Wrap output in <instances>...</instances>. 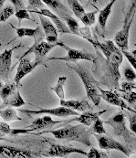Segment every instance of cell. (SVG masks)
<instances>
[{
	"label": "cell",
	"mask_w": 136,
	"mask_h": 158,
	"mask_svg": "<svg viewBox=\"0 0 136 158\" xmlns=\"http://www.w3.org/2000/svg\"><path fill=\"white\" fill-rule=\"evenodd\" d=\"M47 133L52 134L58 140H68L75 141L83 143L87 146H92L90 140V136L92 135L91 129L86 125H67L63 128L47 131Z\"/></svg>",
	"instance_id": "cell-1"
},
{
	"label": "cell",
	"mask_w": 136,
	"mask_h": 158,
	"mask_svg": "<svg viewBox=\"0 0 136 158\" xmlns=\"http://www.w3.org/2000/svg\"><path fill=\"white\" fill-rule=\"evenodd\" d=\"M67 66L71 69H73L78 74V76L80 78V80L85 87L88 99L95 106H98L101 103V88L99 87L96 80L92 77V75L87 69L82 68L78 63H75V62H74V64H68V63Z\"/></svg>",
	"instance_id": "cell-2"
},
{
	"label": "cell",
	"mask_w": 136,
	"mask_h": 158,
	"mask_svg": "<svg viewBox=\"0 0 136 158\" xmlns=\"http://www.w3.org/2000/svg\"><path fill=\"white\" fill-rule=\"evenodd\" d=\"M123 60V53L120 48L113 51L112 55L106 59V67L108 73V80L111 82L110 87L115 88L120 90L119 88V80L121 78L120 74V66Z\"/></svg>",
	"instance_id": "cell-3"
},
{
	"label": "cell",
	"mask_w": 136,
	"mask_h": 158,
	"mask_svg": "<svg viewBox=\"0 0 136 158\" xmlns=\"http://www.w3.org/2000/svg\"><path fill=\"white\" fill-rule=\"evenodd\" d=\"M104 123L110 125L113 128L115 135L122 136L128 144L131 143L133 140V135L127 129L125 114L123 112L117 113L113 117L109 118L107 121H104Z\"/></svg>",
	"instance_id": "cell-4"
},
{
	"label": "cell",
	"mask_w": 136,
	"mask_h": 158,
	"mask_svg": "<svg viewBox=\"0 0 136 158\" xmlns=\"http://www.w3.org/2000/svg\"><path fill=\"white\" fill-rule=\"evenodd\" d=\"M59 44H60V47L63 48L67 51V55L65 57H61V58H49L48 60H64V61H67V62H68V61L76 62L77 60H82L91 61L93 63H95L96 60H97L96 55H94L92 53L69 48V47L66 46L62 42H59Z\"/></svg>",
	"instance_id": "cell-5"
},
{
	"label": "cell",
	"mask_w": 136,
	"mask_h": 158,
	"mask_svg": "<svg viewBox=\"0 0 136 158\" xmlns=\"http://www.w3.org/2000/svg\"><path fill=\"white\" fill-rule=\"evenodd\" d=\"M57 46H60L59 42L56 43H49V42H45V41H39V42H34V45L32 46L30 48H28L19 59L25 58L27 55L30 53L35 54V61L42 63L43 66H46L45 64V57L47 55V53L56 48Z\"/></svg>",
	"instance_id": "cell-6"
},
{
	"label": "cell",
	"mask_w": 136,
	"mask_h": 158,
	"mask_svg": "<svg viewBox=\"0 0 136 158\" xmlns=\"http://www.w3.org/2000/svg\"><path fill=\"white\" fill-rule=\"evenodd\" d=\"M92 135L97 139L99 147L101 149H102V150H117V151H120L122 154H124L126 156H130V155H131L130 149H128L126 146L122 144L120 142L114 140L112 137H109V136L101 135H98V134H92Z\"/></svg>",
	"instance_id": "cell-7"
},
{
	"label": "cell",
	"mask_w": 136,
	"mask_h": 158,
	"mask_svg": "<svg viewBox=\"0 0 136 158\" xmlns=\"http://www.w3.org/2000/svg\"><path fill=\"white\" fill-rule=\"evenodd\" d=\"M70 154H80L83 156H87L88 153L85 151L68 145H61V144H54L52 143L49 149L44 154L45 157H64Z\"/></svg>",
	"instance_id": "cell-8"
},
{
	"label": "cell",
	"mask_w": 136,
	"mask_h": 158,
	"mask_svg": "<svg viewBox=\"0 0 136 158\" xmlns=\"http://www.w3.org/2000/svg\"><path fill=\"white\" fill-rule=\"evenodd\" d=\"M19 112L23 113H27L29 115L33 114H49V115H54L58 117H68V116H78L80 113L76 112L73 109H70L65 106L57 107V108H52V109H39L38 111H30V110H20Z\"/></svg>",
	"instance_id": "cell-9"
},
{
	"label": "cell",
	"mask_w": 136,
	"mask_h": 158,
	"mask_svg": "<svg viewBox=\"0 0 136 158\" xmlns=\"http://www.w3.org/2000/svg\"><path fill=\"white\" fill-rule=\"evenodd\" d=\"M40 65H42V63L38 62V61L31 62L30 60L28 58H26V57L22 58V59H19V63L17 73H16L15 79H14L15 83H17L19 85V82L21 81V80L26 75H27L28 73L33 71L38 66H40Z\"/></svg>",
	"instance_id": "cell-10"
},
{
	"label": "cell",
	"mask_w": 136,
	"mask_h": 158,
	"mask_svg": "<svg viewBox=\"0 0 136 158\" xmlns=\"http://www.w3.org/2000/svg\"><path fill=\"white\" fill-rule=\"evenodd\" d=\"M101 96L108 103H110L112 105L118 106V107L122 108V110L129 111V112H132V113H134V112L136 111L135 109H133L128 104H126V102H124L122 97L120 96L116 91H113V90H102V89H101Z\"/></svg>",
	"instance_id": "cell-11"
},
{
	"label": "cell",
	"mask_w": 136,
	"mask_h": 158,
	"mask_svg": "<svg viewBox=\"0 0 136 158\" xmlns=\"http://www.w3.org/2000/svg\"><path fill=\"white\" fill-rule=\"evenodd\" d=\"M134 18L131 19L129 21L123 24L122 28L118 31L114 36V41L117 47L121 50H127L129 47V36H130V29L132 27V23Z\"/></svg>",
	"instance_id": "cell-12"
},
{
	"label": "cell",
	"mask_w": 136,
	"mask_h": 158,
	"mask_svg": "<svg viewBox=\"0 0 136 158\" xmlns=\"http://www.w3.org/2000/svg\"><path fill=\"white\" fill-rule=\"evenodd\" d=\"M31 13L34 14H38V15H43L47 18H48L52 22L54 23V25L56 26V27L58 28V30L61 33V34H71V31L69 30L68 27L64 24L63 21L61 20V19H60L55 13H53L52 11H50L49 9L47 8H41L40 10H34V9H30L28 10Z\"/></svg>",
	"instance_id": "cell-13"
},
{
	"label": "cell",
	"mask_w": 136,
	"mask_h": 158,
	"mask_svg": "<svg viewBox=\"0 0 136 158\" xmlns=\"http://www.w3.org/2000/svg\"><path fill=\"white\" fill-rule=\"evenodd\" d=\"M1 155L11 158H35L39 156L27 149H21L6 145H1Z\"/></svg>",
	"instance_id": "cell-14"
},
{
	"label": "cell",
	"mask_w": 136,
	"mask_h": 158,
	"mask_svg": "<svg viewBox=\"0 0 136 158\" xmlns=\"http://www.w3.org/2000/svg\"><path fill=\"white\" fill-rule=\"evenodd\" d=\"M41 27L43 28L44 34L47 38V41L49 43H56L58 42V31L56 26L48 18L43 15H39Z\"/></svg>",
	"instance_id": "cell-15"
},
{
	"label": "cell",
	"mask_w": 136,
	"mask_h": 158,
	"mask_svg": "<svg viewBox=\"0 0 136 158\" xmlns=\"http://www.w3.org/2000/svg\"><path fill=\"white\" fill-rule=\"evenodd\" d=\"M68 123V121H55L49 116V114L48 115L46 114L42 117H39L35 119L31 124L27 126V128H32L34 131H40V130H46V129L51 128L54 125L58 123Z\"/></svg>",
	"instance_id": "cell-16"
},
{
	"label": "cell",
	"mask_w": 136,
	"mask_h": 158,
	"mask_svg": "<svg viewBox=\"0 0 136 158\" xmlns=\"http://www.w3.org/2000/svg\"><path fill=\"white\" fill-rule=\"evenodd\" d=\"M18 47H14L10 49H5L0 55V74L2 80H6L10 72L11 61H12V53Z\"/></svg>",
	"instance_id": "cell-17"
},
{
	"label": "cell",
	"mask_w": 136,
	"mask_h": 158,
	"mask_svg": "<svg viewBox=\"0 0 136 158\" xmlns=\"http://www.w3.org/2000/svg\"><path fill=\"white\" fill-rule=\"evenodd\" d=\"M107 112V110H102L100 112H84L82 114H80L78 116H76L74 119H70V120H67L68 123H72V122H78L80 124L86 125V126H91V124L98 119L100 118V116L103 113Z\"/></svg>",
	"instance_id": "cell-18"
},
{
	"label": "cell",
	"mask_w": 136,
	"mask_h": 158,
	"mask_svg": "<svg viewBox=\"0 0 136 158\" xmlns=\"http://www.w3.org/2000/svg\"><path fill=\"white\" fill-rule=\"evenodd\" d=\"M18 38L21 39L24 37L33 38L35 42H39L43 40L44 35L41 31L40 27H37L36 28H29V27H18L16 28Z\"/></svg>",
	"instance_id": "cell-19"
},
{
	"label": "cell",
	"mask_w": 136,
	"mask_h": 158,
	"mask_svg": "<svg viewBox=\"0 0 136 158\" xmlns=\"http://www.w3.org/2000/svg\"><path fill=\"white\" fill-rule=\"evenodd\" d=\"M60 104L78 112H87L91 110V105L86 100H60Z\"/></svg>",
	"instance_id": "cell-20"
},
{
	"label": "cell",
	"mask_w": 136,
	"mask_h": 158,
	"mask_svg": "<svg viewBox=\"0 0 136 158\" xmlns=\"http://www.w3.org/2000/svg\"><path fill=\"white\" fill-rule=\"evenodd\" d=\"M117 0H111L107 5L106 6L100 10L99 11V17H98V22L100 25V27L102 31H105V28H106V24L108 21V19L112 13V10H113V7L114 4Z\"/></svg>",
	"instance_id": "cell-21"
},
{
	"label": "cell",
	"mask_w": 136,
	"mask_h": 158,
	"mask_svg": "<svg viewBox=\"0 0 136 158\" xmlns=\"http://www.w3.org/2000/svg\"><path fill=\"white\" fill-rule=\"evenodd\" d=\"M26 102L23 100L22 96L19 92V90H17L14 94H12L6 101L2 102L1 109H4L6 107H14V108H19L25 105Z\"/></svg>",
	"instance_id": "cell-22"
},
{
	"label": "cell",
	"mask_w": 136,
	"mask_h": 158,
	"mask_svg": "<svg viewBox=\"0 0 136 158\" xmlns=\"http://www.w3.org/2000/svg\"><path fill=\"white\" fill-rule=\"evenodd\" d=\"M0 132L3 135H9L11 136H17L18 135H25L29 134L31 132H35L32 128H26V129H12L10 126L4 121L0 123Z\"/></svg>",
	"instance_id": "cell-23"
},
{
	"label": "cell",
	"mask_w": 136,
	"mask_h": 158,
	"mask_svg": "<svg viewBox=\"0 0 136 158\" xmlns=\"http://www.w3.org/2000/svg\"><path fill=\"white\" fill-rule=\"evenodd\" d=\"M13 108L14 107H6L4 109H1L0 116L3 121H5V122L22 121V119L19 116L17 111Z\"/></svg>",
	"instance_id": "cell-24"
},
{
	"label": "cell",
	"mask_w": 136,
	"mask_h": 158,
	"mask_svg": "<svg viewBox=\"0 0 136 158\" xmlns=\"http://www.w3.org/2000/svg\"><path fill=\"white\" fill-rule=\"evenodd\" d=\"M47 6H48L51 9H54L55 12L60 13V15H66L68 14L67 7L60 1V0H42Z\"/></svg>",
	"instance_id": "cell-25"
},
{
	"label": "cell",
	"mask_w": 136,
	"mask_h": 158,
	"mask_svg": "<svg viewBox=\"0 0 136 158\" xmlns=\"http://www.w3.org/2000/svg\"><path fill=\"white\" fill-rule=\"evenodd\" d=\"M67 81V77L65 76H62V77H60L58 81H57V84L53 87L50 88V90H53L57 96L60 99V100H64L65 99V90H64V85Z\"/></svg>",
	"instance_id": "cell-26"
},
{
	"label": "cell",
	"mask_w": 136,
	"mask_h": 158,
	"mask_svg": "<svg viewBox=\"0 0 136 158\" xmlns=\"http://www.w3.org/2000/svg\"><path fill=\"white\" fill-rule=\"evenodd\" d=\"M62 19L65 20V22H66L67 26L68 27L69 30L71 31V34H74L76 36H80V25H79L78 21L74 18L70 17L68 14L63 15Z\"/></svg>",
	"instance_id": "cell-27"
},
{
	"label": "cell",
	"mask_w": 136,
	"mask_h": 158,
	"mask_svg": "<svg viewBox=\"0 0 136 158\" xmlns=\"http://www.w3.org/2000/svg\"><path fill=\"white\" fill-rule=\"evenodd\" d=\"M17 83H7L1 87V99L3 102L6 101L12 94L17 91Z\"/></svg>",
	"instance_id": "cell-28"
},
{
	"label": "cell",
	"mask_w": 136,
	"mask_h": 158,
	"mask_svg": "<svg viewBox=\"0 0 136 158\" xmlns=\"http://www.w3.org/2000/svg\"><path fill=\"white\" fill-rule=\"evenodd\" d=\"M67 2H68V6H69L71 11L73 12V14H74L77 18L80 19V18L86 13V12H85V9H84V7H83V6H81V5L79 3L78 0H67Z\"/></svg>",
	"instance_id": "cell-29"
},
{
	"label": "cell",
	"mask_w": 136,
	"mask_h": 158,
	"mask_svg": "<svg viewBox=\"0 0 136 158\" xmlns=\"http://www.w3.org/2000/svg\"><path fill=\"white\" fill-rule=\"evenodd\" d=\"M15 6L12 5H7L5 7L1 8V14H0V21L3 23L6 21L12 15L15 14Z\"/></svg>",
	"instance_id": "cell-30"
},
{
	"label": "cell",
	"mask_w": 136,
	"mask_h": 158,
	"mask_svg": "<svg viewBox=\"0 0 136 158\" xmlns=\"http://www.w3.org/2000/svg\"><path fill=\"white\" fill-rule=\"evenodd\" d=\"M98 13V10H95L93 12H88L85 13L80 19L81 20V22L83 23L85 26L90 27L91 25H93L96 21V14Z\"/></svg>",
	"instance_id": "cell-31"
},
{
	"label": "cell",
	"mask_w": 136,
	"mask_h": 158,
	"mask_svg": "<svg viewBox=\"0 0 136 158\" xmlns=\"http://www.w3.org/2000/svg\"><path fill=\"white\" fill-rule=\"evenodd\" d=\"M103 123L104 122H102L100 118H98L93 123H92V126H91V132L92 133H95V134H98V135H104L106 134V130L103 126Z\"/></svg>",
	"instance_id": "cell-32"
},
{
	"label": "cell",
	"mask_w": 136,
	"mask_h": 158,
	"mask_svg": "<svg viewBox=\"0 0 136 158\" xmlns=\"http://www.w3.org/2000/svg\"><path fill=\"white\" fill-rule=\"evenodd\" d=\"M131 2V5H130V7H129V10L128 12L126 13L125 15V18H124V20H123V24L127 23L131 19L134 18L136 13V0H130Z\"/></svg>",
	"instance_id": "cell-33"
},
{
	"label": "cell",
	"mask_w": 136,
	"mask_h": 158,
	"mask_svg": "<svg viewBox=\"0 0 136 158\" xmlns=\"http://www.w3.org/2000/svg\"><path fill=\"white\" fill-rule=\"evenodd\" d=\"M122 97L124 101H126L131 105H134L136 103V92L133 90L123 91V94L122 95Z\"/></svg>",
	"instance_id": "cell-34"
},
{
	"label": "cell",
	"mask_w": 136,
	"mask_h": 158,
	"mask_svg": "<svg viewBox=\"0 0 136 158\" xmlns=\"http://www.w3.org/2000/svg\"><path fill=\"white\" fill-rule=\"evenodd\" d=\"M28 12H29V11H28L27 9H25V8L19 9V10H17V12L15 13V16H16V18L19 19V24L21 23V21H22L23 19H27V20H31V21H34V22H35V20L29 17Z\"/></svg>",
	"instance_id": "cell-35"
},
{
	"label": "cell",
	"mask_w": 136,
	"mask_h": 158,
	"mask_svg": "<svg viewBox=\"0 0 136 158\" xmlns=\"http://www.w3.org/2000/svg\"><path fill=\"white\" fill-rule=\"evenodd\" d=\"M80 37H82L83 39L87 40L93 46L95 45V41L91 38V29H90V27L88 26H85L84 27H80Z\"/></svg>",
	"instance_id": "cell-36"
},
{
	"label": "cell",
	"mask_w": 136,
	"mask_h": 158,
	"mask_svg": "<svg viewBox=\"0 0 136 158\" xmlns=\"http://www.w3.org/2000/svg\"><path fill=\"white\" fill-rule=\"evenodd\" d=\"M126 115L129 118V124L131 131L136 136V111L132 113L129 111H126Z\"/></svg>",
	"instance_id": "cell-37"
},
{
	"label": "cell",
	"mask_w": 136,
	"mask_h": 158,
	"mask_svg": "<svg viewBox=\"0 0 136 158\" xmlns=\"http://www.w3.org/2000/svg\"><path fill=\"white\" fill-rule=\"evenodd\" d=\"M135 69L133 68H130L128 66L124 67L123 69V74H124V78L129 81H136V71Z\"/></svg>",
	"instance_id": "cell-38"
},
{
	"label": "cell",
	"mask_w": 136,
	"mask_h": 158,
	"mask_svg": "<svg viewBox=\"0 0 136 158\" xmlns=\"http://www.w3.org/2000/svg\"><path fill=\"white\" fill-rule=\"evenodd\" d=\"M88 158H108V155L106 153L98 151L96 148H91V151L87 154L86 156Z\"/></svg>",
	"instance_id": "cell-39"
},
{
	"label": "cell",
	"mask_w": 136,
	"mask_h": 158,
	"mask_svg": "<svg viewBox=\"0 0 136 158\" xmlns=\"http://www.w3.org/2000/svg\"><path fill=\"white\" fill-rule=\"evenodd\" d=\"M123 55L127 58L128 61L132 65V67L135 69L136 71V54H134L133 52H129L128 50H122Z\"/></svg>",
	"instance_id": "cell-40"
},
{
	"label": "cell",
	"mask_w": 136,
	"mask_h": 158,
	"mask_svg": "<svg viewBox=\"0 0 136 158\" xmlns=\"http://www.w3.org/2000/svg\"><path fill=\"white\" fill-rule=\"evenodd\" d=\"M27 2H28L27 10L35 9V8H43L45 5L42 0H27Z\"/></svg>",
	"instance_id": "cell-41"
},
{
	"label": "cell",
	"mask_w": 136,
	"mask_h": 158,
	"mask_svg": "<svg viewBox=\"0 0 136 158\" xmlns=\"http://www.w3.org/2000/svg\"><path fill=\"white\" fill-rule=\"evenodd\" d=\"M135 83L134 82H133V81H124V82H122V85H121V87H122V90H120V91H128V90H132L133 89H134L135 88Z\"/></svg>",
	"instance_id": "cell-42"
},
{
	"label": "cell",
	"mask_w": 136,
	"mask_h": 158,
	"mask_svg": "<svg viewBox=\"0 0 136 158\" xmlns=\"http://www.w3.org/2000/svg\"><path fill=\"white\" fill-rule=\"evenodd\" d=\"M10 1L13 3L15 8H16L17 10H19V9L24 8V6H23V3L21 2V0H10Z\"/></svg>",
	"instance_id": "cell-43"
},
{
	"label": "cell",
	"mask_w": 136,
	"mask_h": 158,
	"mask_svg": "<svg viewBox=\"0 0 136 158\" xmlns=\"http://www.w3.org/2000/svg\"><path fill=\"white\" fill-rule=\"evenodd\" d=\"M133 53H134V54H136V49H134V50L133 51Z\"/></svg>",
	"instance_id": "cell-44"
},
{
	"label": "cell",
	"mask_w": 136,
	"mask_h": 158,
	"mask_svg": "<svg viewBox=\"0 0 136 158\" xmlns=\"http://www.w3.org/2000/svg\"><path fill=\"white\" fill-rule=\"evenodd\" d=\"M134 89H135V90H136V85H135V88H134Z\"/></svg>",
	"instance_id": "cell-45"
}]
</instances>
